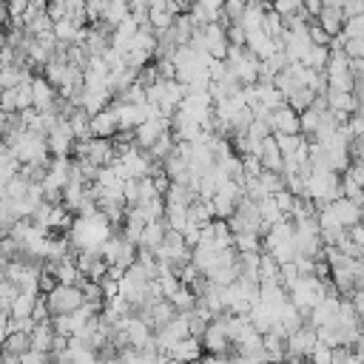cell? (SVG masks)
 <instances>
[{"label": "cell", "instance_id": "1", "mask_svg": "<svg viewBox=\"0 0 364 364\" xmlns=\"http://www.w3.org/2000/svg\"><path fill=\"white\" fill-rule=\"evenodd\" d=\"M82 304H85V296H82V287H80V284H54V287L43 296V307H46V313H48L51 318H54V316L77 313Z\"/></svg>", "mask_w": 364, "mask_h": 364}, {"label": "cell", "instance_id": "2", "mask_svg": "<svg viewBox=\"0 0 364 364\" xmlns=\"http://www.w3.org/2000/svg\"><path fill=\"white\" fill-rule=\"evenodd\" d=\"M330 208V213H333V219L344 228V230H350V228H355L361 219H364V210L358 208V205H353L350 199H344V196H338L336 202H330L327 205Z\"/></svg>", "mask_w": 364, "mask_h": 364}, {"label": "cell", "instance_id": "3", "mask_svg": "<svg viewBox=\"0 0 364 364\" xmlns=\"http://www.w3.org/2000/svg\"><path fill=\"white\" fill-rule=\"evenodd\" d=\"M270 131H273V134H284V136L301 134V131H299V111H293L287 102L279 105V108L270 114Z\"/></svg>", "mask_w": 364, "mask_h": 364}, {"label": "cell", "instance_id": "4", "mask_svg": "<svg viewBox=\"0 0 364 364\" xmlns=\"http://www.w3.org/2000/svg\"><path fill=\"white\" fill-rule=\"evenodd\" d=\"M316 23H318L330 37H336V34H341V28H344V11H338V9H321L318 17H316Z\"/></svg>", "mask_w": 364, "mask_h": 364}, {"label": "cell", "instance_id": "5", "mask_svg": "<svg viewBox=\"0 0 364 364\" xmlns=\"http://www.w3.org/2000/svg\"><path fill=\"white\" fill-rule=\"evenodd\" d=\"M327 60H330V48L313 46V48L307 51V57L301 60V65H307V68H313V71H324V68H327Z\"/></svg>", "mask_w": 364, "mask_h": 364}, {"label": "cell", "instance_id": "6", "mask_svg": "<svg viewBox=\"0 0 364 364\" xmlns=\"http://www.w3.org/2000/svg\"><path fill=\"white\" fill-rule=\"evenodd\" d=\"M310 364H330L333 361V347H327V344H316L313 347V353H310V358H307Z\"/></svg>", "mask_w": 364, "mask_h": 364}, {"label": "cell", "instance_id": "7", "mask_svg": "<svg viewBox=\"0 0 364 364\" xmlns=\"http://www.w3.org/2000/svg\"><path fill=\"white\" fill-rule=\"evenodd\" d=\"M344 173H350V176H353V182H355L358 188H364V162H355V159H353V162L347 165V171H344Z\"/></svg>", "mask_w": 364, "mask_h": 364}, {"label": "cell", "instance_id": "8", "mask_svg": "<svg viewBox=\"0 0 364 364\" xmlns=\"http://www.w3.org/2000/svg\"><path fill=\"white\" fill-rule=\"evenodd\" d=\"M350 301H353V307H355V313H358V318H361V316H364V284L355 287V293L350 296Z\"/></svg>", "mask_w": 364, "mask_h": 364}, {"label": "cell", "instance_id": "9", "mask_svg": "<svg viewBox=\"0 0 364 364\" xmlns=\"http://www.w3.org/2000/svg\"><path fill=\"white\" fill-rule=\"evenodd\" d=\"M301 9L307 11V17H310V20H316V17H318V11H321V0H301Z\"/></svg>", "mask_w": 364, "mask_h": 364}, {"label": "cell", "instance_id": "10", "mask_svg": "<svg viewBox=\"0 0 364 364\" xmlns=\"http://www.w3.org/2000/svg\"><path fill=\"white\" fill-rule=\"evenodd\" d=\"M353 353H355V355L364 361V333H358V338L353 341Z\"/></svg>", "mask_w": 364, "mask_h": 364}]
</instances>
